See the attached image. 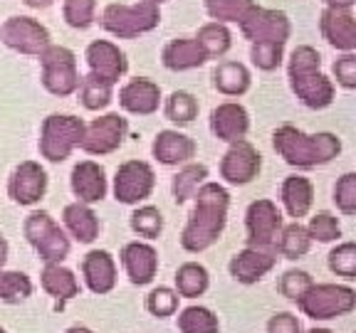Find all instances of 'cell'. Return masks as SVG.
I'll list each match as a JSON object with an SVG mask.
<instances>
[{
  "label": "cell",
  "instance_id": "obj_1",
  "mask_svg": "<svg viewBox=\"0 0 356 333\" xmlns=\"http://www.w3.org/2000/svg\"><path fill=\"white\" fill-rule=\"evenodd\" d=\"M230 195L218 183H206L195 190V210L181 234V244L188 252L208 250L225 228Z\"/></svg>",
  "mask_w": 356,
  "mask_h": 333
},
{
  "label": "cell",
  "instance_id": "obj_2",
  "mask_svg": "<svg viewBox=\"0 0 356 333\" xmlns=\"http://www.w3.org/2000/svg\"><path fill=\"white\" fill-rule=\"evenodd\" d=\"M275 148L289 166L312 168L337 158V153L341 151V144L334 133L307 136V133L297 131L295 126H280L275 131Z\"/></svg>",
  "mask_w": 356,
  "mask_h": 333
},
{
  "label": "cell",
  "instance_id": "obj_3",
  "mask_svg": "<svg viewBox=\"0 0 356 333\" xmlns=\"http://www.w3.org/2000/svg\"><path fill=\"white\" fill-rule=\"evenodd\" d=\"M289 79H292L295 94L300 96L302 104H307L309 109H324V106L332 104L334 87H332V82L319 72L317 50L302 44V47H297V50L292 52Z\"/></svg>",
  "mask_w": 356,
  "mask_h": 333
},
{
  "label": "cell",
  "instance_id": "obj_4",
  "mask_svg": "<svg viewBox=\"0 0 356 333\" xmlns=\"http://www.w3.org/2000/svg\"><path fill=\"white\" fill-rule=\"evenodd\" d=\"M300 309L314 321H327V318H337L349 314L356 306L354 289L339 287V284H312L305 294L297 299Z\"/></svg>",
  "mask_w": 356,
  "mask_h": 333
},
{
  "label": "cell",
  "instance_id": "obj_5",
  "mask_svg": "<svg viewBox=\"0 0 356 333\" xmlns=\"http://www.w3.org/2000/svg\"><path fill=\"white\" fill-rule=\"evenodd\" d=\"M161 15H159V6L151 3V0H144L139 6H109L104 10V17H102V25L109 30L111 35L117 37H136L141 33H149L159 25Z\"/></svg>",
  "mask_w": 356,
  "mask_h": 333
},
{
  "label": "cell",
  "instance_id": "obj_6",
  "mask_svg": "<svg viewBox=\"0 0 356 333\" xmlns=\"http://www.w3.org/2000/svg\"><path fill=\"white\" fill-rule=\"evenodd\" d=\"M84 133L82 119L74 117H47L42 123V139H40V151L47 161L60 163L70 158L74 148L79 146Z\"/></svg>",
  "mask_w": 356,
  "mask_h": 333
},
{
  "label": "cell",
  "instance_id": "obj_7",
  "mask_svg": "<svg viewBox=\"0 0 356 333\" xmlns=\"http://www.w3.org/2000/svg\"><path fill=\"white\" fill-rule=\"evenodd\" d=\"M40 60H42V84L47 87V92L57 96H70L79 87L82 79L77 74V62L67 47L47 44L40 52Z\"/></svg>",
  "mask_w": 356,
  "mask_h": 333
},
{
  "label": "cell",
  "instance_id": "obj_8",
  "mask_svg": "<svg viewBox=\"0 0 356 333\" xmlns=\"http://www.w3.org/2000/svg\"><path fill=\"white\" fill-rule=\"evenodd\" d=\"M25 237L44 262H62L70 255V242L47 212H33L25 220Z\"/></svg>",
  "mask_w": 356,
  "mask_h": 333
},
{
  "label": "cell",
  "instance_id": "obj_9",
  "mask_svg": "<svg viewBox=\"0 0 356 333\" xmlns=\"http://www.w3.org/2000/svg\"><path fill=\"white\" fill-rule=\"evenodd\" d=\"M240 30L248 40L255 42H275L284 44L289 37V20L280 10H265V8L252 6L250 12L238 22Z\"/></svg>",
  "mask_w": 356,
  "mask_h": 333
},
{
  "label": "cell",
  "instance_id": "obj_10",
  "mask_svg": "<svg viewBox=\"0 0 356 333\" xmlns=\"http://www.w3.org/2000/svg\"><path fill=\"white\" fill-rule=\"evenodd\" d=\"M124 133H127V119H122L119 114H106L84 126L79 146L92 155H104L122 146Z\"/></svg>",
  "mask_w": 356,
  "mask_h": 333
},
{
  "label": "cell",
  "instance_id": "obj_11",
  "mask_svg": "<svg viewBox=\"0 0 356 333\" xmlns=\"http://www.w3.org/2000/svg\"><path fill=\"white\" fill-rule=\"evenodd\" d=\"M0 37L8 47L22 52V55H40L50 44V33L33 17H10L0 28Z\"/></svg>",
  "mask_w": 356,
  "mask_h": 333
},
{
  "label": "cell",
  "instance_id": "obj_12",
  "mask_svg": "<svg viewBox=\"0 0 356 333\" xmlns=\"http://www.w3.org/2000/svg\"><path fill=\"white\" fill-rule=\"evenodd\" d=\"M154 190V171L149 163L144 161H127L117 171V180H114V195L119 203H139V200L149 198Z\"/></svg>",
  "mask_w": 356,
  "mask_h": 333
},
{
  "label": "cell",
  "instance_id": "obj_13",
  "mask_svg": "<svg viewBox=\"0 0 356 333\" xmlns=\"http://www.w3.org/2000/svg\"><path fill=\"white\" fill-rule=\"evenodd\" d=\"M248 244L250 247H270L282 228V215L270 200H255L248 207Z\"/></svg>",
  "mask_w": 356,
  "mask_h": 333
},
{
  "label": "cell",
  "instance_id": "obj_14",
  "mask_svg": "<svg viewBox=\"0 0 356 333\" xmlns=\"http://www.w3.org/2000/svg\"><path fill=\"white\" fill-rule=\"evenodd\" d=\"M257 171H260V153L245 141H235V146L225 153L220 163V176L233 185L250 183Z\"/></svg>",
  "mask_w": 356,
  "mask_h": 333
},
{
  "label": "cell",
  "instance_id": "obj_15",
  "mask_svg": "<svg viewBox=\"0 0 356 333\" xmlns=\"http://www.w3.org/2000/svg\"><path fill=\"white\" fill-rule=\"evenodd\" d=\"M47 188V176L35 161H25L15 168L10 178V185H8V193L15 203L20 205H33L44 195Z\"/></svg>",
  "mask_w": 356,
  "mask_h": 333
},
{
  "label": "cell",
  "instance_id": "obj_16",
  "mask_svg": "<svg viewBox=\"0 0 356 333\" xmlns=\"http://www.w3.org/2000/svg\"><path fill=\"white\" fill-rule=\"evenodd\" d=\"M87 62L92 67V74H97V77L109 84H114L127 72V60H124L122 50L117 44L106 42V40H97V42L89 44Z\"/></svg>",
  "mask_w": 356,
  "mask_h": 333
},
{
  "label": "cell",
  "instance_id": "obj_17",
  "mask_svg": "<svg viewBox=\"0 0 356 333\" xmlns=\"http://www.w3.org/2000/svg\"><path fill=\"white\" fill-rule=\"evenodd\" d=\"M82 272L84 279H87V287L95 294H109L114 284H117V266H114V259L109 257V252H89L82 262Z\"/></svg>",
  "mask_w": 356,
  "mask_h": 333
},
{
  "label": "cell",
  "instance_id": "obj_18",
  "mask_svg": "<svg viewBox=\"0 0 356 333\" xmlns=\"http://www.w3.org/2000/svg\"><path fill=\"white\" fill-rule=\"evenodd\" d=\"M322 33L337 50L351 52L356 47V20L349 10L329 8L322 15Z\"/></svg>",
  "mask_w": 356,
  "mask_h": 333
},
{
  "label": "cell",
  "instance_id": "obj_19",
  "mask_svg": "<svg viewBox=\"0 0 356 333\" xmlns=\"http://www.w3.org/2000/svg\"><path fill=\"white\" fill-rule=\"evenodd\" d=\"M211 126L218 139L235 144V141L245 139L248 126H250V119H248V111L240 104H220L213 111Z\"/></svg>",
  "mask_w": 356,
  "mask_h": 333
},
{
  "label": "cell",
  "instance_id": "obj_20",
  "mask_svg": "<svg viewBox=\"0 0 356 333\" xmlns=\"http://www.w3.org/2000/svg\"><path fill=\"white\" fill-rule=\"evenodd\" d=\"M72 190L84 203H97L106 195L104 168L95 161H82L72 171Z\"/></svg>",
  "mask_w": 356,
  "mask_h": 333
},
{
  "label": "cell",
  "instance_id": "obj_21",
  "mask_svg": "<svg viewBox=\"0 0 356 333\" xmlns=\"http://www.w3.org/2000/svg\"><path fill=\"white\" fill-rule=\"evenodd\" d=\"M275 262H277V257L260 252L257 247H248V250H243L240 255L233 257V262H230V274L243 284H255L257 279H262L273 269Z\"/></svg>",
  "mask_w": 356,
  "mask_h": 333
},
{
  "label": "cell",
  "instance_id": "obj_22",
  "mask_svg": "<svg viewBox=\"0 0 356 333\" xmlns=\"http://www.w3.org/2000/svg\"><path fill=\"white\" fill-rule=\"evenodd\" d=\"M122 262L127 266V274L134 284H149L156 274V266H159V257H156L154 247L141 242H131L124 247Z\"/></svg>",
  "mask_w": 356,
  "mask_h": 333
},
{
  "label": "cell",
  "instance_id": "obj_23",
  "mask_svg": "<svg viewBox=\"0 0 356 333\" xmlns=\"http://www.w3.org/2000/svg\"><path fill=\"white\" fill-rule=\"evenodd\" d=\"M159 99H161V92L149 79H134L119 94V101H122L124 109L131 111V114H144V117L159 109Z\"/></svg>",
  "mask_w": 356,
  "mask_h": 333
},
{
  "label": "cell",
  "instance_id": "obj_24",
  "mask_svg": "<svg viewBox=\"0 0 356 333\" xmlns=\"http://www.w3.org/2000/svg\"><path fill=\"white\" fill-rule=\"evenodd\" d=\"M195 153V144L178 131H161L159 139L154 141V155L166 166L173 163H184L188 158H193Z\"/></svg>",
  "mask_w": 356,
  "mask_h": 333
},
{
  "label": "cell",
  "instance_id": "obj_25",
  "mask_svg": "<svg viewBox=\"0 0 356 333\" xmlns=\"http://www.w3.org/2000/svg\"><path fill=\"white\" fill-rule=\"evenodd\" d=\"M206 62V52L195 40H173L163 50V65L168 69H193Z\"/></svg>",
  "mask_w": 356,
  "mask_h": 333
},
{
  "label": "cell",
  "instance_id": "obj_26",
  "mask_svg": "<svg viewBox=\"0 0 356 333\" xmlns=\"http://www.w3.org/2000/svg\"><path fill=\"white\" fill-rule=\"evenodd\" d=\"M312 183L302 176H289L282 183V203L292 217H305L312 207Z\"/></svg>",
  "mask_w": 356,
  "mask_h": 333
},
{
  "label": "cell",
  "instance_id": "obj_27",
  "mask_svg": "<svg viewBox=\"0 0 356 333\" xmlns=\"http://www.w3.org/2000/svg\"><path fill=\"white\" fill-rule=\"evenodd\" d=\"M42 287L47 294L57 296L60 301H67L79 294V284L74 279V274L70 269H65V266H60V262H50V264L44 266Z\"/></svg>",
  "mask_w": 356,
  "mask_h": 333
},
{
  "label": "cell",
  "instance_id": "obj_28",
  "mask_svg": "<svg viewBox=\"0 0 356 333\" xmlns=\"http://www.w3.org/2000/svg\"><path fill=\"white\" fill-rule=\"evenodd\" d=\"M65 222L70 232L79 239V242H92L97 239V232H99V220L87 205L82 203H72V205L65 207Z\"/></svg>",
  "mask_w": 356,
  "mask_h": 333
},
{
  "label": "cell",
  "instance_id": "obj_29",
  "mask_svg": "<svg viewBox=\"0 0 356 333\" xmlns=\"http://www.w3.org/2000/svg\"><path fill=\"white\" fill-rule=\"evenodd\" d=\"M216 87L228 96L245 94L250 87V72L240 62H225L216 69Z\"/></svg>",
  "mask_w": 356,
  "mask_h": 333
},
{
  "label": "cell",
  "instance_id": "obj_30",
  "mask_svg": "<svg viewBox=\"0 0 356 333\" xmlns=\"http://www.w3.org/2000/svg\"><path fill=\"white\" fill-rule=\"evenodd\" d=\"M176 287H178V294L186 296V299H195V296H200L208 289L206 266L193 264V262L184 264L176 274Z\"/></svg>",
  "mask_w": 356,
  "mask_h": 333
},
{
  "label": "cell",
  "instance_id": "obj_31",
  "mask_svg": "<svg viewBox=\"0 0 356 333\" xmlns=\"http://www.w3.org/2000/svg\"><path fill=\"white\" fill-rule=\"evenodd\" d=\"M79 84H82L79 96H82V104L87 106L89 111L104 109V106L111 101V84L104 82V79H99L97 74H89V77H84Z\"/></svg>",
  "mask_w": 356,
  "mask_h": 333
},
{
  "label": "cell",
  "instance_id": "obj_32",
  "mask_svg": "<svg viewBox=\"0 0 356 333\" xmlns=\"http://www.w3.org/2000/svg\"><path fill=\"white\" fill-rule=\"evenodd\" d=\"M178 328L184 333H218V318L203 306H191L178 316Z\"/></svg>",
  "mask_w": 356,
  "mask_h": 333
},
{
  "label": "cell",
  "instance_id": "obj_33",
  "mask_svg": "<svg viewBox=\"0 0 356 333\" xmlns=\"http://www.w3.org/2000/svg\"><path fill=\"white\" fill-rule=\"evenodd\" d=\"M195 42L200 44V50L206 52V57H220V55H225L230 47V33L222 28L220 22H211V25H203V28H200Z\"/></svg>",
  "mask_w": 356,
  "mask_h": 333
},
{
  "label": "cell",
  "instance_id": "obj_34",
  "mask_svg": "<svg viewBox=\"0 0 356 333\" xmlns=\"http://www.w3.org/2000/svg\"><path fill=\"white\" fill-rule=\"evenodd\" d=\"M312 247V237L307 232V228H302L300 222L284 228L282 239H280V252H282L287 259H300L309 252Z\"/></svg>",
  "mask_w": 356,
  "mask_h": 333
},
{
  "label": "cell",
  "instance_id": "obj_35",
  "mask_svg": "<svg viewBox=\"0 0 356 333\" xmlns=\"http://www.w3.org/2000/svg\"><path fill=\"white\" fill-rule=\"evenodd\" d=\"M255 6L252 0H206V10L216 20H228V22H240L250 8Z\"/></svg>",
  "mask_w": 356,
  "mask_h": 333
},
{
  "label": "cell",
  "instance_id": "obj_36",
  "mask_svg": "<svg viewBox=\"0 0 356 333\" xmlns=\"http://www.w3.org/2000/svg\"><path fill=\"white\" fill-rule=\"evenodd\" d=\"M33 294V284L22 272H0V299L3 301H22Z\"/></svg>",
  "mask_w": 356,
  "mask_h": 333
},
{
  "label": "cell",
  "instance_id": "obj_37",
  "mask_svg": "<svg viewBox=\"0 0 356 333\" xmlns=\"http://www.w3.org/2000/svg\"><path fill=\"white\" fill-rule=\"evenodd\" d=\"M206 176H208L206 166H188L178 173L176 180H173V195H176L178 203H186L198 190V185L203 183Z\"/></svg>",
  "mask_w": 356,
  "mask_h": 333
},
{
  "label": "cell",
  "instance_id": "obj_38",
  "mask_svg": "<svg viewBox=\"0 0 356 333\" xmlns=\"http://www.w3.org/2000/svg\"><path fill=\"white\" fill-rule=\"evenodd\" d=\"M198 114V101L188 92H173L166 104V117L176 123H188Z\"/></svg>",
  "mask_w": 356,
  "mask_h": 333
},
{
  "label": "cell",
  "instance_id": "obj_39",
  "mask_svg": "<svg viewBox=\"0 0 356 333\" xmlns=\"http://www.w3.org/2000/svg\"><path fill=\"white\" fill-rule=\"evenodd\" d=\"M329 269L344 279H356V244L344 242L329 255Z\"/></svg>",
  "mask_w": 356,
  "mask_h": 333
},
{
  "label": "cell",
  "instance_id": "obj_40",
  "mask_svg": "<svg viewBox=\"0 0 356 333\" xmlns=\"http://www.w3.org/2000/svg\"><path fill=\"white\" fill-rule=\"evenodd\" d=\"M131 228L136 230L139 234H144V237H159L163 230V217L161 212L156 210V207L146 205V207H139V210L131 215Z\"/></svg>",
  "mask_w": 356,
  "mask_h": 333
},
{
  "label": "cell",
  "instance_id": "obj_41",
  "mask_svg": "<svg viewBox=\"0 0 356 333\" xmlns=\"http://www.w3.org/2000/svg\"><path fill=\"white\" fill-rule=\"evenodd\" d=\"M146 309L159 318L173 316L178 309V294H173L171 289H166V287L154 289L149 294V299H146Z\"/></svg>",
  "mask_w": 356,
  "mask_h": 333
},
{
  "label": "cell",
  "instance_id": "obj_42",
  "mask_svg": "<svg viewBox=\"0 0 356 333\" xmlns=\"http://www.w3.org/2000/svg\"><path fill=\"white\" fill-rule=\"evenodd\" d=\"M97 0H65V20L72 28H87L95 20Z\"/></svg>",
  "mask_w": 356,
  "mask_h": 333
},
{
  "label": "cell",
  "instance_id": "obj_43",
  "mask_svg": "<svg viewBox=\"0 0 356 333\" xmlns=\"http://www.w3.org/2000/svg\"><path fill=\"white\" fill-rule=\"evenodd\" d=\"M307 232H309L312 239H319V242H332V239L339 237L341 230H339V222H337V217H332L329 212H319V215L312 217Z\"/></svg>",
  "mask_w": 356,
  "mask_h": 333
},
{
  "label": "cell",
  "instance_id": "obj_44",
  "mask_svg": "<svg viewBox=\"0 0 356 333\" xmlns=\"http://www.w3.org/2000/svg\"><path fill=\"white\" fill-rule=\"evenodd\" d=\"M334 203L344 215H354L356 212V176L354 173H346L341 178L337 188H334Z\"/></svg>",
  "mask_w": 356,
  "mask_h": 333
},
{
  "label": "cell",
  "instance_id": "obj_45",
  "mask_svg": "<svg viewBox=\"0 0 356 333\" xmlns=\"http://www.w3.org/2000/svg\"><path fill=\"white\" fill-rule=\"evenodd\" d=\"M252 60L260 69L270 72L275 67H280V60H282V44L275 42H255L252 44Z\"/></svg>",
  "mask_w": 356,
  "mask_h": 333
},
{
  "label": "cell",
  "instance_id": "obj_46",
  "mask_svg": "<svg viewBox=\"0 0 356 333\" xmlns=\"http://www.w3.org/2000/svg\"><path fill=\"white\" fill-rule=\"evenodd\" d=\"M312 287V277L307 272H300V269H292L287 272L282 279H280V291H282L287 299H300L307 289Z\"/></svg>",
  "mask_w": 356,
  "mask_h": 333
},
{
  "label": "cell",
  "instance_id": "obj_47",
  "mask_svg": "<svg viewBox=\"0 0 356 333\" xmlns=\"http://www.w3.org/2000/svg\"><path fill=\"white\" fill-rule=\"evenodd\" d=\"M334 74H337V79H339L346 89H354L356 87V57L344 55L341 60H337Z\"/></svg>",
  "mask_w": 356,
  "mask_h": 333
},
{
  "label": "cell",
  "instance_id": "obj_48",
  "mask_svg": "<svg viewBox=\"0 0 356 333\" xmlns=\"http://www.w3.org/2000/svg\"><path fill=\"white\" fill-rule=\"evenodd\" d=\"M267 333H300V321L292 314H277L267 323Z\"/></svg>",
  "mask_w": 356,
  "mask_h": 333
},
{
  "label": "cell",
  "instance_id": "obj_49",
  "mask_svg": "<svg viewBox=\"0 0 356 333\" xmlns=\"http://www.w3.org/2000/svg\"><path fill=\"white\" fill-rule=\"evenodd\" d=\"M324 3H329V8H339V10H349L354 6V0H324Z\"/></svg>",
  "mask_w": 356,
  "mask_h": 333
},
{
  "label": "cell",
  "instance_id": "obj_50",
  "mask_svg": "<svg viewBox=\"0 0 356 333\" xmlns=\"http://www.w3.org/2000/svg\"><path fill=\"white\" fill-rule=\"evenodd\" d=\"M6 259H8V242H6V237L0 234V266L6 264Z\"/></svg>",
  "mask_w": 356,
  "mask_h": 333
},
{
  "label": "cell",
  "instance_id": "obj_51",
  "mask_svg": "<svg viewBox=\"0 0 356 333\" xmlns=\"http://www.w3.org/2000/svg\"><path fill=\"white\" fill-rule=\"evenodd\" d=\"M30 8H47V6H52V0H25Z\"/></svg>",
  "mask_w": 356,
  "mask_h": 333
},
{
  "label": "cell",
  "instance_id": "obj_52",
  "mask_svg": "<svg viewBox=\"0 0 356 333\" xmlns=\"http://www.w3.org/2000/svg\"><path fill=\"white\" fill-rule=\"evenodd\" d=\"M67 333H92L89 328H84V326H74V328H70Z\"/></svg>",
  "mask_w": 356,
  "mask_h": 333
},
{
  "label": "cell",
  "instance_id": "obj_53",
  "mask_svg": "<svg viewBox=\"0 0 356 333\" xmlns=\"http://www.w3.org/2000/svg\"><path fill=\"white\" fill-rule=\"evenodd\" d=\"M309 333H332V331H327V328H312Z\"/></svg>",
  "mask_w": 356,
  "mask_h": 333
},
{
  "label": "cell",
  "instance_id": "obj_54",
  "mask_svg": "<svg viewBox=\"0 0 356 333\" xmlns=\"http://www.w3.org/2000/svg\"><path fill=\"white\" fill-rule=\"evenodd\" d=\"M151 3H156V6H159V3H163V0H151Z\"/></svg>",
  "mask_w": 356,
  "mask_h": 333
},
{
  "label": "cell",
  "instance_id": "obj_55",
  "mask_svg": "<svg viewBox=\"0 0 356 333\" xmlns=\"http://www.w3.org/2000/svg\"><path fill=\"white\" fill-rule=\"evenodd\" d=\"M0 333H6V331H3V328H0Z\"/></svg>",
  "mask_w": 356,
  "mask_h": 333
}]
</instances>
